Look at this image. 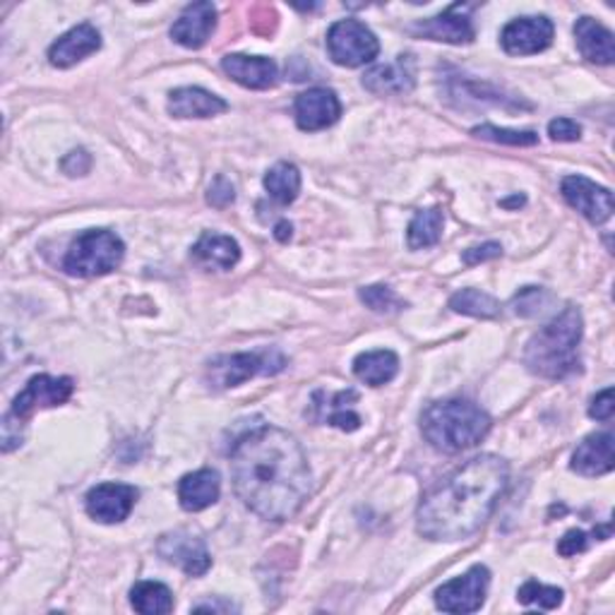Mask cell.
I'll list each match as a JSON object with an SVG mask.
<instances>
[{"mask_svg":"<svg viewBox=\"0 0 615 615\" xmlns=\"http://www.w3.org/2000/svg\"><path fill=\"white\" fill-rule=\"evenodd\" d=\"M231 478L239 498L269 522H287L311 496L313 476L297 438L275 426H260L236 440Z\"/></svg>","mask_w":615,"mask_h":615,"instance_id":"obj_1","label":"cell"},{"mask_svg":"<svg viewBox=\"0 0 615 615\" xmlns=\"http://www.w3.org/2000/svg\"><path fill=\"white\" fill-rule=\"evenodd\" d=\"M510 481L508 462L481 454L430 488L416 512L418 534L430 541H462L476 534Z\"/></svg>","mask_w":615,"mask_h":615,"instance_id":"obj_2","label":"cell"},{"mask_svg":"<svg viewBox=\"0 0 615 615\" xmlns=\"http://www.w3.org/2000/svg\"><path fill=\"white\" fill-rule=\"evenodd\" d=\"M582 313L572 305L565 308L558 317H553L529 339L524 349L529 371L548 380H562L580 371L577 349L582 341Z\"/></svg>","mask_w":615,"mask_h":615,"instance_id":"obj_3","label":"cell"},{"mask_svg":"<svg viewBox=\"0 0 615 615\" xmlns=\"http://www.w3.org/2000/svg\"><path fill=\"white\" fill-rule=\"evenodd\" d=\"M490 416L469 399L433 402L421 416L426 440L450 454L476 448L490 433Z\"/></svg>","mask_w":615,"mask_h":615,"instance_id":"obj_4","label":"cell"},{"mask_svg":"<svg viewBox=\"0 0 615 615\" xmlns=\"http://www.w3.org/2000/svg\"><path fill=\"white\" fill-rule=\"evenodd\" d=\"M72 385L70 378H51V375H34L20 395L12 402V409L5 414L3 421V452H10L12 448L20 445V423L24 418H30L36 409H51L60 407L72 397Z\"/></svg>","mask_w":615,"mask_h":615,"instance_id":"obj_5","label":"cell"},{"mask_svg":"<svg viewBox=\"0 0 615 615\" xmlns=\"http://www.w3.org/2000/svg\"><path fill=\"white\" fill-rule=\"evenodd\" d=\"M126 245L114 231L92 229L72 241L63 260V269L72 277H104L120 267Z\"/></svg>","mask_w":615,"mask_h":615,"instance_id":"obj_6","label":"cell"},{"mask_svg":"<svg viewBox=\"0 0 615 615\" xmlns=\"http://www.w3.org/2000/svg\"><path fill=\"white\" fill-rule=\"evenodd\" d=\"M287 368V359L277 349H263L253 353L219 356L207 365V383L214 390L239 387L255 375H277Z\"/></svg>","mask_w":615,"mask_h":615,"instance_id":"obj_7","label":"cell"},{"mask_svg":"<svg viewBox=\"0 0 615 615\" xmlns=\"http://www.w3.org/2000/svg\"><path fill=\"white\" fill-rule=\"evenodd\" d=\"M327 51L337 66L361 68L380 54L378 36L359 20L335 22L327 32Z\"/></svg>","mask_w":615,"mask_h":615,"instance_id":"obj_8","label":"cell"},{"mask_svg":"<svg viewBox=\"0 0 615 615\" xmlns=\"http://www.w3.org/2000/svg\"><path fill=\"white\" fill-rule=\"evenodd\" d=\"M490 584V572L484 565H474L457 580L442 584L436 592V606L445 613H476L484 606Z\"/></svg>","mask_w":615,"mask_h":615,"instance_id":"obj_9","label":"cell"},{"mask_svg":"<svg viewBox=\"0 0 615 615\" xmlns=\"http://www.w3.org/2000/svg\"><path fill=\"white\" fill-rule=\"evenodd\" d=\"M560 193L565 202L577 209L584 219L592 224H604L613 214V195L608 188L596 186L594 181L584 176H568L562 178Z\"/></svg>","mask_w":615,"mask_h":615,"instance_id":"obj_10","label":"cell"},{"mask_svg":"<svg viewBox=\"0 0 615 615\" xmlns=\"http://www.w3.org/2000/svg\"><path fill=\"white\" fill-rule=\"evenodd\" d=\"M556 27L544 15L538 18H517L500 34V44L510 56H534L546 51L553 42Z\"/></svg>","mask_w":615,"mask_h":615,"instance_id":"obj_11","label":"cell"},{"mask_svg":"<svg viewBox=\"0 0 615 615\" xmlns=\"http://www.w3.org/2000/svg\"><path fill=\"white\" fill-rule=\"evenodd\" d=\"M135 502H138V488L128 484H100L94 486L84 506L92 520L102 524H118L128 520Z\"/></svg>","mask_w":615,"mask_h":615,"instance_id":"obj_12","label":"cell"},{"mask_svg":"<svg viewBox=\"0 0 615 615\" xmlns=\"http://www.w3.org/2000/svg\"><path fill=\"white\" fill-rule=\"evenodd\" d=\"M156 548H159V556L178 565V568L190 577H202L209 568H212V556H209L205 541L188 532L164 534L159 538Z\"/></svg>","mask_w":615,"mask_h":615,"instance_id":"obj_13","label":"cell"},{"mask_svg":"<svg viewBox=\"0 0 615 615\" xmlns=\"http://www.w3.org/2000/svg\"><path fill=\"white\" fill-rule=\"evenodd\" d=\"M411 32L423 36V39L445 44H472L476 36L472 18L466 15V5H450L436 18L416 22Z\"/></svg>","mask_w":615,"mask_h":615,"instance_id":"obj_14","label":"cell"},{"mask_svg":"<svg viewBox=\"0 0 615 615\" xmlns=\"http://www.w3.org/2000/svg\"><path fill=\"white\" fill-rule=\"evenodd\" d=\"M293 114H297V123L301 130L315 132L335 126L341 116V104L332 90L315 88L297 96Z\"/></svg>","mask_w":615,"mask_h":615,"instance_id":"obj_15","label":"cell"},{"mask_svg":"<svg viewBox=\"0 0 615 615\" xmlns=\"http://www.w3.org/2000/svg\"><path fill=\"white\" fill-rule=\"evenodd\" d=\"M217 30V8L207 0L193 3L181 12L171 27V39L186 48H202Z\"/></svg>","mask_w":615,"mask_h":615,"instance_id":"obj_16","label":"cell"},{"mask_svg":"<svg viewBox=\"0 0 615 615\" xmlns=\"http://www.w3.org/2000/svg\"><path fill=\"white\" fill-rule=\"evenodd\" d=\"M221 70L227 76L243 84L248 90H269L277 84L279 70L272 58L265 56H243V54H231L221 58Z\"/></svg>","mask_w":615,"mask_h":615,"instance_id":"obj_17","label":"cell"},{"mask_svg":"<svg viewBox=\"0 0 615 615\" xmlns=\"http://www.w3.org/2000/svg\"><path fill=\"white\" fill-rule=\"evenodd\" d=\"M102 48V34L92 27L90 22L78 24L68 34L60 36V39L48 48V60H51L54 68H72L78 66L80 60L96 54Z\"/></svg>","mask_w":615,"mask_h":615,"instance_id":"obj_18","label":"cell"},{"mask_svg":"<svg viewBox=\"0 0 615 615\" xmlns=\"http://www.w3.org/2000/svg\"><path fill=\"white\" fill-rule=\"evenodd\" d=\"M416 84L411 56H397L395 63L378 66L363 76V88L373 94H409Z\"/></svg>","mask_w":615,"mask_h":615,"instance_id":"obj_19","label":"cell"},{"mask_svg":"<svg viewBox=\"0 0 615 615\" xmlns=\"http://www.w3.org/2000/svg\"><path fill=\"white\" fill-rule=\"evenodd\" d=\"M359 399L353 390L337 392V395H325V392H317L313 397V418L320 423L337 426L339 430H359L361 428V416L353 411V402Z\"/></svg>","mask_w":615,"mask_h":615,"instance_id":"obj_20","label":"cell"},{"mask_svg":"<svg viewBox=\"0 0 615 615\" xmlns=\"http://www.w3.org/2000/svg\"><path fill=\"white\" fill-rule=\"evenodd\" d=\"M193 263H198L202 269H217V272H227V269L236 267L241 260L239 243L224 233L207 231L200 241L193 245Z\"/></svg>","mask_w":615,"mask_h":615,"instance_id":"obj_21","label":"cell"},{"mask_svg":"<svg viewBox=\"0 0 615 615\" xmlns=\"http://www.w3.org/2000/svg\"><path fill=\"white\" fill-rule=\"evenodd\" d=\"M613 436L594 433L577 445L570 466L582 476H604L613 472Z\"/></svg>","mask_w":615,"mask_h":615,"instance_id":"obj_22","label":"cell"},{"mask_svg":"<svg viewBox=\"0 0 615 615\" xmlns=\"http://www.w3.org/2000/svg\"><path fill=\"white\" fill-rule=\"evenodd\" d=\"M575 39L580 54L596 66H611L615 60L613 32L594 18H580L575 24Z\"/></svg>","mask_w":615,"mask_h":615,"instance_id":"obj_23","label":"cell"},{"mask_svg":"<svg viewBox=\"0 0 615 615\" xmlns=\"http://www.w3.org/2000/svg\"><path fill=\"white\" fill-rule=\"evenodd\" d=\"M169 111L176 118H212L229 111V104L207 90L181 88L171 92Z\"/></svg>","mask_w":615,"mask_h":615,"instance_id":"obj_24","label":"cell"},{"mask_svg":"<svg viewBox=\"0 0 615 615\" xmlns=\"http://www.w3.org/2000/svg\"><path fill=\"white\" fill-rule=\"evenodd\" d=\"M221 481L219 474L212 469H200L188 476H183L178 481V502L186 512H202L212 508L219 500Z\"/></svg>","mask_w":615,"mask_h":615,"instance_id":"obj_25","label":"cell"},{"mask_svg":"<svg viewBox=\"0 0 615 615\" xmlns=\"http://www.w3.org/2000/svg\"><path fill=\"white\" fill-rule=\"evenodd\" d=\"M397 373H399V359L397 353L390 349L365 351L361 356H356L353 361V375L371 387H383L392 383Z\"/></svg>","mask_w":615,"mask_h":615,"instance_id":"obj_26","label":"cell"},{"mask_svg":"<svg viewBox=\"0 0 615 615\" xmlns=\"http://www.w3.org/2000/svg\"><path fill=\"white\" fill-rule=\"evenodd\" d=\"M130 604L142 615H166L174 611V594L162 582H138L130 589Z\"/></svg>","mask_w":615,"mask_h":615,"instance_id":"obj_27","label":"cell"},{"mask_svg":"<svg viewBox=\"0 0 615 615\" xmlns=\"http://www.w3.org/2000/svg\"><path fill=\"white\" fill-rule=\"evenodd\" d=\"M265 190L275 202L291 205L301 193V171L289 162H279L267 171Z\"/></svg>","mask_w":615,"mask_h":615,"instance_id":"obj_28","label":"cell"},{"mask_svg":"<svg viewBox=\"0 0 615 615\" xmlns=\"http://www.w3.org/2000/svg\"><path fill=\"white\" fill-rule=\"evenodd\" d=\"M442 224H445V217H442L438 207L416 212V217L409 224V231H407L409 248L421 251V248H430V245H436L442 236Z\"/></svg>","mask_w":615,"mask_h":615,"instance_id":"obj_29","label":"cell"},{"mask_svg":"<svg viewBox=\"0 0 615 615\" xmlns=\"http://www.w3.org/2000/svg\"><path fill=\"white\" fill-rule=\"evenodd\" d=\"M450 308L454 313L472 315V317H498L500 315V303L488 297V293L478 289H462L450 299Z\"/></svg>","mask_w":615,"mask_h":615,"instance_id":"obj_30","label":"cell"},{"mask_svg":"<svg viewBox=\"0 0 615 615\" xmlns=\"http://www.w3.org/2000/svg\"><path fill=\"white\" fill-rule=\"evenodd\" d=\"M517 599H520V604H524V606H538L544 611H553L562 604V589L546 587L536 580H529L526 584L520 587Z\"/></svg>","mask_w":615,"mask_h":615,"instance_id":"obj_31","label":"cell"},{"mask_svg":"<svg viewBox=\"0 0 615 615\" xmlns=\"http://www.w3.org/2000/svg\"><path fill=\"white\" fill-rule=\"evenodd\" d=\"M472 135H476V138L481 140L512 144V147H534L538 142V135L532 130H508L496 126H478L472 130Z\"/></svg>","mask_w":615,"mask_h":615,"instance_id":"obj_32","label":"cell"},{"mask_svg":"<svg viewBox=\"0 0 615 615\" xmlns=\"http://www.w3.org/2000/svg\"><path fill=\"white\" fill-rule=\"evenodd\" d=\"M553 301L550 293L546 289H538V287H526L520 293H517L512 305H514V313L522 315V317H534L541 315L548 308V303Z\"/></svg>","mask_w":615,"mask_h":615,"instance_id":"obj_33","label":"cell"},{"mask_svg":"<svg viewBox=\"0 0 615 615\" xmlns=\"http://www.w3.org/2000/svg\"><path fill=\"white\" fill-rule=\"evenodd\" d=\"M361 301L375 313H397L404 308V301L397 297L395 291L387 287H365L361 289Z\"/></svg>","mask_w":615,"mask_h":615,"instance_id":"obj_34","label":"cell"},{"mask_svg":"<svg viewBox=\"0 0 615 615\" xmlns=\"http://www.w3.org/2000/svg\"><path fill=\"white\" fill-rule=\"evenodd\" d=\"M548 135L556 142H577L582 138V126L572 118H556L548 123Z\"/></svg>","mask_w":615,"mask_h":615,"instance_id":"obj_35","label":"cell"},{"mask_svg":"<svg viewBox=\"0 0 615 615\" xmlns=\"http://www.w3.org/2000/svg\"><path fill=\"white\" fill-rule=\"evenodd\" d=\"M589 546V538L584 532H580V529H572V532L565 534L560 538V544H558V553L565 558H570V556H577V553H584Z\"/></svg>","mask_w":615,"mask_h":615,"instance_id":"obj_36","label":"cell"},{"mask_svg":"<svg viewBox=\"0 0 615 615\" xmlns=\"http://www.w3.org/2000/svg\"><path fill=\"white\" fill-rule=\"evenodd\" d=\"M615 411V402H613V387L604 390L601 395H596L592 399V407H589V416L596 418V421H611Z\"/></svg>","mask_w":615,"mask_h":615,"instance_id":"obj_37","label":"cell"},{"mask_svg":"<svg viewBox=\"0 0 615 615\" xmlns=\"http://www.w3.org/2000/svg\"><path fill=\"white\" fill-rule=\"evenodd\" d=\"M207 200H209V205H214V207H227V205L236 200V193H233V186L224 176H219L212 183V188H209Z\"/></svg>","mask_w":615,"mask_h":615,"instance_id":"obj_38","label":"cell"},{"mask_svg":"<svg viewBox=\"0 0 615 615\" xmlns=\"http://www.w3.org/2000/svg\"><path fill=\"white\" fill-rule=\"evenodd\" d=\"M500 255H502L500 243H484V245H476V248L466 251L462 255V260H464V265H478V263L494 260V257H500Z\"/></svg>","mask_w":615,"mask_h":615,"instance_id":"obj_39","label":"cell"},{"mask_svg":"<svg viewBox=\"0 0 615 615\" xmlns=\"http://www.w3.org/2000/svg\"><path fill=\"white\" fill-rule=\"evenodd\" d=\"M291 231H293V227L289 224V221H279L277 229H275V239L279 243H287L291 239Z\"/></svg>","mask_w":615,"mask_h":615,"instance_id":"obj_40","label":"cell"},{"mask_svg":"<svg viewBox=\"0 0 615 615\" xmlns=\"http://www.w3.org/2000/svg\"><path fill=\"white\" fill-rule=\"evenodd\" d=\"M195 611H236V608H233L231 604H212V601H209V604L195 606Z\"/></svg>","mask_w":615,"mask_h":615,"instance_id":"obj_41","label":"cell"}]
</instances>
